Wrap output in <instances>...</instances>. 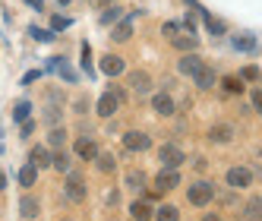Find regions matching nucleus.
<instances>
[{"instance_id":"1","label":"nucleus","mask_w":262,"mask_h":221,"mask_svg":"<svg viewBox=\"0 0 262 221\" xmlns=\"http://www.w3.org/2000/svg\"><path fill=\"white\" fill-rule=\"evenodd\" d=\"M212 196H215V187H212V183H205V180L193 183V187H190V193H186V199H190L193 206H209V202H212Z\"/></svg>"},{"instance_id":"2","label":"nucleus","mask_w":262,"mask_h":221,"mask_svg":"<svg viewBox=\"0 0 262 221\" xmlns=\"http://www.w3.org/2000/svg\"><path fill=\"white\" fill-rule=\"evenodd\" d=\"M158 158H161V168H164V171H177L180 164L186 161V155H183V152L177 149V145H161Z\"/></svg>"},{"instance_id":"3","label":"nucleus","mask_w":262,"mask_h":221,"mask_svg":"<svg viewBox=\"0 0 262 221\" xmlns=\"http://www.w3.org/2000/svg\"><path fill=\"white\" fill-rule=\"evenodd\" d=\"M126 82H129V89H133L136 95H148V92H152V76H148L145 70H133Z\"/></svg>"},{"instance_id":"4","label":"nucleus","mask_w":262,"mask_h":221,"mask_svg":"<svg viewBox=\"0 0 262 221\" xmlns=\"http://www.w3.org/2000/svg\"><path fill=\"white\" fill-rule=\"evenodd\" d=\"M148 145H152V139H148L145 133H139V130H133V133L123 136V149L126 152H145Z\"/></svg>"},{"instance_id":"5","label":"nucleus","mask_w":262,"mask_h":221,"mask_svg":"<svg viewBox=\"0 0 262 221\" xmlns=\"http://www.w3.org/2000/svg\"><path fill=\"white\" fill-rule=\"evenodd\" d=\"M67 196L73 202H82L85 199V180H82V174H70L67 177Z\"/></svg>"},{"instance_id":"6","label":"nucleus","mask_w":262,"mask_h":221,"mask_svg":"<svg viewBox=\"0 0 262 221\" xmlns=\"http://www.w3.org/2000/svg\"><path fill=\"white\" fill-rule=\"evenodd\" d=\"M76 155H79L82 161H95L101 152H98L95 139H89V136H79V139H76Z\"/></svg>"},{"instance_id":"7","label":"nucleus","mask_w":262,"mask_h":221,"mask_svg":"<svg viewBox=\"0 0 262 221\" xmlns=\"http://www.w3.org/2000/svg\"><path fill=\"white\" fill-rule=\"evenodd\" d=\"M253 183V174H250V168H231L228 171V187H234V190H243V187H250Z\"/></svg>"},{"instance_id":"8","label":"nucleus","mask_w":262,"mask_h":221,"mask_svg":"<svg viewBox=\"0 0 262 221\" xmlns=\"http://www.w3.org/2000/svg\"><path fill=\"white\" fill-rule=\"evenodd\" d=\"M171 41H174V48H177V51H183V54H193V51L199 48V38H196L193 32H183V35H174Z\"/></svg>"},{"instance_id":"9","label":"nucleus","mask_w":262,"mask_h":221,"mask_svg":"<svg viewBox=\"0 0 262 221\" xmlns=\"http://www.w3.org/2000/svg\"><path fill=\"white\" fill-rule=\"evenodd\" d=\"M209 139H212V142H218V145L231 142V139H234V126H231V123H215L212 130H209Z\"/></svg>"},{"instance_id":"10","label":"nucleus","mask_w":262,"mask_h":221,"mask_svg":"<svg viewBox=\"0 0 262 221\" xmlns=\"http://www.w3.org/2000/svg\"><path fill=\"white\" fill-rule=\"evenodd\" d=\"M155 187H158L161 193H164V190L180 187V174H177V171H164V168H161V174L155 177Z\"/></svg>"},{"instance_id":"11","label":"nucleus","mask_w":262,"mask_h":221,"mask_svg":"<svg viewBox=\"0 0 262 221\" xmlns=\"http://www.w3.org/2000/svg\"><path fill=\"white\" fill-rule=\"evenodd\" d=\"M29 161L35 164V168H51V164H54V155L45 149V145H35L32 155H29Z\"/></svg>"},{"instance_id":"12","label":"nucleus","mask_w":262,"mask_h":221,"mask_svg":"<svg viewBox=\"0 0 262 221\" xmlns=\"http://www.w3.org/2000/svg\"><path fill=\"white\" fill-rule=\"evenodd\" d=\"M117 104H120V98L114 95V92H107V95L98 98V114H101V117H111V114L117 110Z\"/></svg>"},{"instance_id":"13","label":"nucleus","mask_w":262,"mask_h":221,"mask_svg":"<svg viewBox=\"0 0 262 221\" xmlns=\"http://www.w3.org/2000/svg\"><path fill=\"white\" fill-rule=\"evenodd\" d=\"M152 107L158 110V114L171 117V114H174V98L167 95V92H161V95H155V98H152Z\"/></svg>"},{"instance_id":"14","label":"nucleus","mask_w":262,"mask_h":221,"mask_svg":"<svg viewBox=\"0 0 262 221\" xmlns=\"http://www.w3.org/2000/svg\"><path fill=\"white\" fill-rule=\"evenodd\" d=\"M38 212H41V206H38V199H35V196H23L19 199V215L23 218H38Z\"/></svg>"},{"instance_id":"15","label":"nucleus","mask_w":262,"mask_h":221,"mask_svg":"<svg viewBox=\"0 0 262 221\" xmlns=\"http://www.w3.org/2000/svg\"><path fill=\"white\" fill-rule=\"evenodd\" d=\"M101 73H107V76H120V73H123V60L117 57V54H107V57L101 60Z\"/></svg>"},{"instance_id":"16","label":"nucleus","mask_w":262,"mask_h":221,"mask_svg":"<svg viewBox=\"0 0 262 221\" xmlns=\"http://www.w3.org/2000/svg\"><path fill=\"white\" fill-rule=\"evenodd\" d=\"M199 70H202V60L196 57V54H183V57H180V73H186V76H196Z\"/></svg>"},{"instance_id":"17","label":"nucleus","mask_w":262,"mask_h":221,"mask_svg":"<svg viewBox=\"0 0 262 221\" xmlns=\"http://www.w3.org/2000/svg\"><path fill=\"white\" fill-rule=\"evenodd\" d=\"M193 82H196L199 89H212V85H215V70L202 63V70H199L196 76H193Z\"/></svg>"},{"instance_id":"18","label":"nucleus","mask_w":262,"mask_h":221,"mask_svg":"<svg viewBox=\"0 0 262 221\" xmlns=\"http://www.w3.org/2000/svg\"><path fill=\"white\" fill-rule=\"evenodd\" d=\"M35 177H38V168H35V164L29 161L26 168L19 171V183H23V187H35Z\"/></svg>"},{"instance_id":"19","label":"nucleus","mask_w":262,"mask_h":221,"mask_svg":"<svg viewBox=\"0 0 262 221\" xmlns=\"http://www.w3.org/2000/svg\"><path fill=\"white\" fill-rule=\"evenodd\" d=\"M129 215H133L136 221H148V218H155V215H152V209H148L145 202H133V206H129Z\"/></svg>"},{"instance_id":"20","label":"nucleus","mask_w":262,"mask_h":221,"mask_svg":"<svg viewBox=\"0 0 262 221\" xmlns=\"http://www.w3.org/2000/svg\"><path fill=\"white\" fill-rule=\"evenodd\" d=\"M155 221H180V212H177L174 206H161V209L155 212Z\"/></svg>"},{"instance_id":"21","label":"nucleus","mask_w":262,"mask_h":221,"mask_svg":"<svg viewBox=\"0 0 262 221\" xmlns=\"http://www.w3.org/2000/svg\"><path fill=\"white\" fill-rule=\"evenodd\" d=\"M243 215H247L250 221L262 218V199H250V202H247V209H243Z\"/></svg>"},{"instance_id":"22","label":"nucleus","mask_w":262,"mask_h":221,"mask_svg":"<svg viewBox=\"0 0 262 221\" xmlns=\"http://www.w3.org/2000/svg\"><path fill=\"white\" fill-rule=\"evenodd\" d=\"M29 110H32V104H29V101H19V104L13 107V120L26 123V120H29Z\"/></svg>"},{"instance_id":"23","label":"nucleus","mask_w":262,"mask_h":221,"mask_svg":"<svg viewBox=\"0 0 262 221\" xmlns=\"http://www.w3.org/2000/svg\"><path fill=\"white\" fill-rule=\"evenodd\" d=\"M129 35H133V23H129V19L114 29V38H117V41H129Z\"/></svg>"},{"instance_id":"24","label":"nucleus","mask_w":262,"mask_h":221,"mask_svg":"<svg viewBox=\"0 0 262 221\" xmlns=\"http://www.w3.org/2000/svg\"><path fill=\"white\" fill-rule=\"evenodd\" d=\"M126 183H129L133 190H142V187H145V174H142V171H129V174H126Z\"/></svg>"},{"instance_id":"25","label":"nucleus","mask_w":262,"mask_h":221,"mask_svg":"<svg viewBox=\"0 0 262 221\" xmlns=\"http://www.w3.org/2000/svg\"><path fill=\"white\" fill-rule=\"evenodd\" d=\"M51 168H57V171H70V155L67 152H54V164Z\"/></svg>"},{"instance_id":"26","label":"nucleus","mask_w":262,"mask_h":221,"mask_svg":"<svg viewBox=\"0 0 262 221\" xmlns=\"http://www.w3.org/2000/svg\"><path fill=\"white\" fill-rule=\"evenodd\" d=\"M95 161H98V171H104V174H111V171H114V164H117L114 155H98Z\"/></svg>"},{"instance_id":"27","label":"nucleus","mask_w":262,"mask_h":221,"mask_svg":"<svg viewBox=\"0 0 262 221\" xmlns=\"http://www.w3.org/2000/svg\"><path fill=\"white\" fill-rule=\"evenodd\" d=\"M224 89H228L231 95H237V92H243V79H237V76H224Z\"/></svg>"},{"instance_id":"28","label":"nucleus","mask_w":262,"mask_h":221,"mask_svg":"<svg viewBox=\"0 0 262 221\" xmlns=\"http://www.w3.org/2000/svg\"><path fill=\"white\" fill-rule=\"evenodd\" d=\"M205 26H209V32H212V35H224V23H221V19H215V16H205Z\"/></svg>"},{"instance_id":"29","label":"nucleus","mask_w":262,"mask_h":221,"mask_svg":"<svg viewBox=\"0 0 262 221\" xmlns=\"http://www.w3.org/2000/svg\"><path fill=\"white\" fill-rule=\"evenodd\" d=\"M240 79L256 82V79H259V70H256V67H243V70H240Z\"/></svg>"},{"instance_id":"30","label":"nucleus","mask_w":262,"mask_h":221,"mask_svg":"<svg viewBox=\"0 0 262 221\" xmlns=\"http://www.w3.org/2000/svg\"><path fill=\"white\" fill-rule=\"evenodd\" d=\"M63 139H67V133H63V130H51V136H48V142H51V145H63Z\"/></svg>"},{"instance_id":"31","label":"nucleus","mask_w":262,"mask_h":221,"mask_svg":"<svg viewBox=\"0 0 262 221\" xmlns=\"http://www.w3.org/2000/svg\"><path fill=\"white\" fill-rule=\"evenodd\" d=\"M51 29H70V19H67V16H54V19H51Z\"/></svg>"},{"instance_id":"32","label":"nucleus","mask_w":262,"mask_h":221,"mask_svg":"<svg viewBox=\"0 0 262 221\" xmlns=\"http://www.w3.org/2000/svg\"><path fill=\"white\" fill-rule=\"evenodd\" d=\"M117 19H120V10H107V13L101 16V23H104V26H111V23H117Z\"/></svg>"},{"instance_id":"33","label":"nucleus","mask_w":262,"mask_h":221,"mask_svg":"<svg viewBox=\"0 0 262 221\" xmlns=\"http://www.w3.org/2000/svg\"><path fill=\"white\" fill-rule=\"evenodd\" d=\"M253 107L262 114V89H256V92H253Z\"/></svg>"},{"instance_id":"34","label":"nucleus","mask_w":262,"mask_h":221,"mask_svg":"<svg viewBox=\"0 0 262 221\" xmlns=\"http://www.w3.org/2000/svg\"><path fill=\"white\" fill-rule=\"evenodd\" d=\"M32 35H35V38H41V41H51L54 38L51 32H41V29H32Z\"/></svg>"},{"instance_id":"35","label":"nucleus","mask_w":262,"mask_h":221,"mask_svg":"<svg viewBox=\"0 0 262 221\" xmlns=\"http://www.w3.org/2000/svg\"><path fill=\"white\" fill-rule=\"evenodd\" d=\"M234 45H237V48H243V51H250V48H253V38H237Z\"/></svg>"},{"instance_id":"36","label":"nucleus","mask_w":262,"mask_h":221,"mask_svg":"<svg viewBox=\"0 0 262 221\" xmlns=\"http://www.w3.org/2000/svg\"><path fill=\"white\" fill-rule=\"evenodd\" d=\"M164 35H171V38H174V35H177V23H164Z\"/></svg>"},{"instance_id":"37","label":"nucleus","mask_w":262,"mask_h":221,"mask_svg":"<svg viewBox=\"0 0 262 221\" xmlns=\"http://www.w3.org/2000/svg\"><path fill=\"white\" fill-rule=\"evenodd\" d=\"M23 4H26V7H32V10H45L41 0H23Z\"/></svg>"},{"instance_id":"38","label":"nucleus","mask_w":262,"mask_h":221,"mask_svg":"<svg viewBox=\"0 0 262 221\" xmlns=\"http://www.w3.org/2000/svg\"><path fill=\"white\" fill-rule=\"evenodd\" d=\"M89 4H92V7H111L114 0H89Z\"/></svg>"},{"instance_id":"39","label":"nucleus","mask_w":262,"mask_h":221,"mask_svg":"<svg viewBox=\"0 0 262 221\" xmlns=\"http://www.w3.org/2000/svg\"><path fill=\"white\" fill-rule=\"evenodd\" d=\"M32 130H35V123H32V120H26V123H23V136H29Z\"/></svg>"},{"instance_id":"40","label":"nucleus","mask_w":262,"mask_h":221,"mask_svg":"<svg viewBox=\"0 0 262 221\" xmlns=\"http://www.w3.org/2000/svg\"><path fill=\"white\" fill-rule=\"evenodd\" d=\"M7 187V177H4V171H0V190H4Z\"/></svg>"},{"instance_id":"41","label":"nucleus","mask_w":262,"mask_h":221,"mask_svg":"<svg viewBox=\"0 0 262 221\" xmlns=\"http://www.w3.org/2000/svg\"><path fill=\"white\" fill-rule=\"evenodd\" d=\"M202 221H221V218H218V215H205Z\"/></svg>"},{"instance_id":"42","label":"nucleus","mask_w":262,"mask_h":221,"mask_svg":"<svg viewBox=\"0 0 262 221\" xmlns=\"http://www.w3.org/2000/svg\"><path fill=\"white\" fill-rule=\"evenodd\" d=\"M60 4H70V0H60Z\"/></svg>"}]
</instances>
